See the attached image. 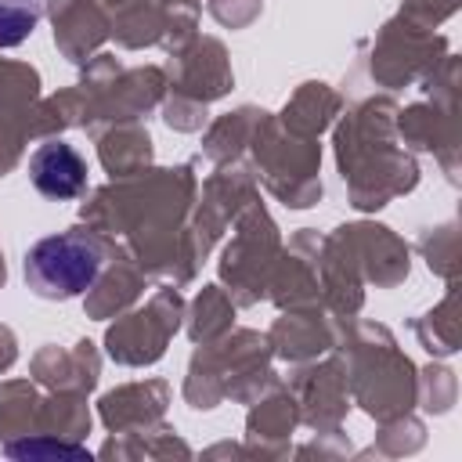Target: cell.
<instances>
[{
	"label": "cell",
	"instance_id": "6da1fadb",
	"mask_svg": "<svg viewBox=\"0 0 462 462\" xmlns=\"http://www.w3.org/2000/svg\"><path fill=\"white\" fill-rule=\"evenodd\" d=\"M101 267H105L101 238L72 227L40 238L25 253V285L43 300H72L97 282Z\"/></svg>",
	"mask_w": 462,
	"mask_h": 462
},
{
	"label": "cell",
	"instance_id": "3957f363",
	"mask_svg": "<svg viewBox=\"0 0 462 462\" xmlns=\"http://www.w3.org/2000/svg\"><path fill=\"white\" fill-rule=\"evenodd\" d=\"M43 0H0V47H18L40 22Z\"/></svg>",
	"mask_w": 462,
	"mask_h": 462
},
{
	"label": "cell",
	"instance_id": "7a4b0ae2",
	"mask_svg": "<svg viewBox=\"0 0 462 462\" xmlns=\"http://www.w3.org/2000/svg\"><path fill=\"white\" fill-rule=\"evenodd\" d=\"M29 180L47 199H76L87 188V162L65 141H47L29 155Z\"/></svg>",
	"mask_w": 462,
	"mask_h": 462
}]
</instances>
